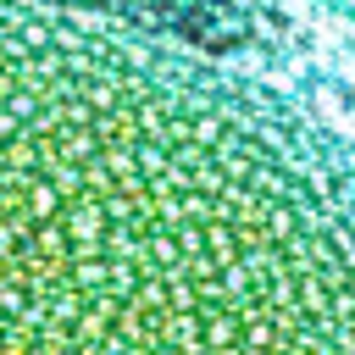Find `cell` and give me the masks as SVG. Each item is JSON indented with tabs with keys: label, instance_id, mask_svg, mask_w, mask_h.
Listing matches in <instances>:
<instances>
[{
	"label": "cell",
	"instance_id": "cell-2",
	"mask_svg": "<svg viewBox=\"0 0 355 355\" xmlns=\"http://www.w3.org/2000/svg\"><path fill=\"white\" fill-rule=\"evenodd\" d=\"M17 6H44L111 28H133L200 55H227L261 39V0H17Z\"/></svg>",
	"mask_w": 355,
	"mask_h": 355
},
{
	"label": "cell",
	"instance_id": "cell-3",
	"mask_svg": "<svg viewBox=\"0 0 355 355\" xmlns=\"http://www.w3.org/2000/svg\"><path fill=\"white\" fill-rule=\"evenodd\" d=\"M327 6H333V11H344V17L355 22V0H327Z\"/></svg>",
	"mask_w": 355,
	"mask_h": 355
},
{
	"label": "cell",
	"instance_id": "cell-1",
	"mask_svg": "<svg viewBox=\"0 0 355 355\" xmlns=\"http://www.w3.org/2000/svg\"><path fill=\"white\" fill-rule=\"evenodd\" d=\"M0 355H355V161L216 55L0 0Z\"/></svg>",
	"mask_w": 355,
	"mask_h": 355
}]
</instances>
